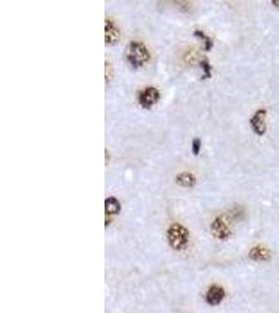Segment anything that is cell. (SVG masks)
I'll return each instance as SVG.
<instances>
[{
  "instance_id": "obj_1",
  "label": "cell",
  "mask_w": 279,
  "mask_h": 313,
  "mask_svg": "<svg viewBox=\"0 0 279 313\" xmlns=\"http://www.w3.org/2000/svg\"><path fill=\"white\" fill-rule=\"evenodd\" d=\"M126 60L131 67L138 69L150 62L151 53L146 45L139 41H131L126 49Z\"/></svg>"
},
{
  "instance_id": "obj_2",
  "label": "cell",
  "mask_w": 279,
  "mask_h": 313,
  "mask_svg": "<svg viewBox=\"0 0 279 313\" xmlns=\"http://www.w3.org/2000/svg\"><path fill=\"white\" fill-rule=\"evenodd\" d=\"M188 231L180 224H173L167 230V240L174 250L181 251L186 248L188 243Z\"/></svg>"
},
{
  "instance_id": "obj_3",
  "label": "cell",
  "mask_w": 279,
  "mask_h": 313,
  "mask_svg": "<svg viewBox=\"0 0 279 313\" xmlns=\"http://www.w3.org/2000/svg\"><path fill=\"white\" fill-rule=\"evenodd\" d=\"M160 100V92L155 87H145L138 95V103L144 109H151Z\"/></svg>"
},
{
  "instance_id": "obj_4",
  "label": "cell",
  "mask_w": 279,
  "mask_h": 313,
  "mask_svg": "<svg viewBox=\"0 0 279 313\" xmlns=\"http://www.w3.org/2000/svg\"><path fill=\"white\" fill-rule=\"evenodd\" d=\"M266 116L267 111L264 109L257 110L255 114L253 115L250 119V125L254 133L257 136H264L267 131V125H266Z\"/></svg>"
},
{
  "instance_id": "obj_5",
  "label": "cell",
  "mask_w": 279,
  "mask_h": 313,
  "mask_svg": "<svg viewBox=\"0 0 279 313\" xmlns=\"http://www.w3.org/2000/svg\"><path fill=\"white\" fill-rule=\"evenodd\" d=\"M210 228H211V232H212L213 236L217 237L218 239L226 240L231 235L230 229H229L228 225L226 224V221L222 216L216 217L215 220L212 221Z\"/></svg>"
},
{
  "instance_id": "obj_6",
  "label": "cell",
  "mask_w": 279,
  "mask_h": 313,
  "mask_svg": "<svg viewBox=\"0 0 279 313\" xmlns=\"http://www.w3.org/2000/svg\"><path fill=\"white\" fill-rule=\"evenodd\" d=\"M120 38V31L112 19H106L105 23V41L107 44L116 43Z\"/></svg>"
},
{
  "instance_id": "obj_7",
  "label": "cell",
  "mask_w": 279,
  "mask_h": 313,
  "mask_svg": "<svg viewBox=\"0 0 279 313\" xmlns=\"http://www.w3.org/2000/svg\"><path fill=\"white\" fill-rule=\"evenodd\" d=\"M225 298V290L219 285H212L206 292V302L211 306H218Z\"/></svg>"
},
{
  "instance_id": "obj_8",
  "label": "cell",
  "mask_w": 279,
  "mask_h": 313,
  "mask_svg": "<svg viewBox=\"0 0 279 313\" xmlns=\"http://www.w3.org/2000/svg\"><path fill=\"white\" fill-rule=\"evenodd\" d=\"M249 257L251 260L256 262H265L270 260L271 252L266 246L262 245H255L249 252Z\"/></svg>"
},
{
  "instance_id": "obj_9",
  "label": "cell",
  "mask_w": 279,
  "mask_h": 313,
  "mask_svg": "<svg viewBox=\"0 0 279 313\" xmlns=\"http://www.w3.org/2000/svg\"><path fill=\"white\" fill-rule=\"evenodd\" d=\"M176 182L179 186L191 188L195 185L196 179L191 172H181L176 177Z\"/></svg>"
},
{
  "instance_id": "obj_10",
  "label": "cell",
  "mask_w": 279,
  "mask_h": 313,
  "mask_svg": "<svg viewBox=\"0 0 279 313\" xmlns=\"http://www.w3.org/2000/svg\"><path fill=\"white\" fill-rule=\"evenodd\" d=\"M121 206L119 201L114 196H110L105 201V210L106 213L109 214V215H115L120 212Z\"/></svg>"
},
{
  "instance_id": "obj_11",
  "label": "cell",
  "mask_w": 279,
  "mask_h": 313,
  "mask_svg": "<svg viewBox=\"0 0 279 313\" xmlns=\"http://www.w3.org/2000/svg\"><path fill=\"white\" fill-rule=\"evenodd\" d=\"M195 37H198L199 39H201V40H203V41H204L205 51H206V52H209L210 49L212 48V46H213L212 40H211L208 36L205 35L202 30H199V29H196V30L195 31Z\"/></svg>"
},
{
  "instance_id": "obj_12",
  "label": "cell",
  "mask_w": 279,
  "mask_h": 313,
  "mask_svg": "<svg viewBox=\"0 0 279 313\" xmlns=\"http://www.w3.org/2000/svg\"><path fill=\"white\" fill-rule=\"evenodd\" d=\"M201 67L204 71V76L202 77V79H207V78H211V66L209 64V62L207 60H203L201 62Z\"/></svg>"
},
{
  "instance_id": "obj_13",
  "label": "cell",
  "mask_w": 279,
  "mask_h": 313,
  "mask_svg": "<svg viewBox=\"0 0 279 313\" xmlns=\"http://www.w3.org/2000/svg\"><path fill=\"white\" fill-rule=\"evenodd\" d=\"M192 150H193V153H194L195 156H198V155H199V153H200V151H201V140H200L199 138L194 139Z\"/></svg>"
},
{
  "instance_id": "obj_14",
  "label": "cell",
  "mask_w": 279,
  "mask_h": 313,
  "mask_svg": "<svg viewBox=\"0 0 279 313\" xmlns=\"http://www.w3.org/2000/svg\"><path fill=\"white\" fill-rule=\"evenodd\" d=\"M272 3L274 4V6L278 7V9H279V1H277V0H273V1H272Z\"/></svg>"
}]
</instances>
